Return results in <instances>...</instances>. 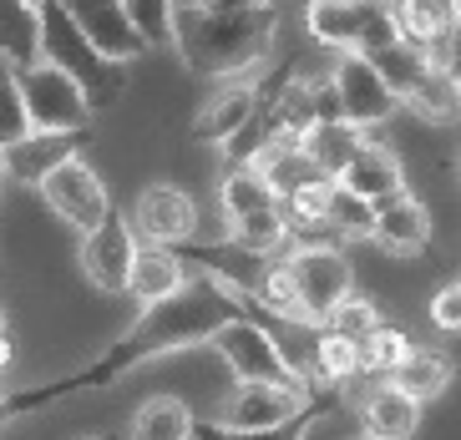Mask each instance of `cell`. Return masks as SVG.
Masks as SVG:
<instances>
[{
  "mask_svg": "<svg viewBox=\"0 0 461 440\" xmlns=\"http://www.w3.org/2000/svg\"><path fill=\"white\" fill-rule=\"evenodd\" d=\"M330 405H335V395H314L294 420L269 426V430H229V426H218V420H193V440H304V436H310V426L330 410Z\"/></svg>",
  "mask_w": 461,
  "mask_h": 440,
  "instance_id": "obj_28",
  "label": "cell"
},
{
  "mask_svg": "<svg viewBox=\"0 0 461 440\" xmlns=\"http://www.w3.org/2000/svg\"><path fill=\"white\" fill-rule=\"evenodd\" d=\"M451 374H456V364L441 355V349H420V345H411L406 355H401V364H395L385 380H391L395 390H406L411 400H436L441 390L451 385Z\"/></svg>",
  "mask_w": 461,
  "mask_h": 440,
  "instance_id": "obj_23",
  "label": "cell"
},
{
  "mask_svg": "<svg viewBox=\"0 0 461 440\" xmlns=\"http://www.w3.org/2000/svg\"><path fill=\"white\" fill-rule=\"evenodd\" d=\"M0 426H5V400H0Z\"/></svg>",
  "mask_w": 461,
  "mask_h": 440,
  "instance_id": "obj_41",
  "label": "cell"
},
{
  "mask_svg": "<svg viewBox=\"0 0 461 440\" xmlns=\"http://www.w3.org/2000/svg\"><path fill=\"white\" fill-rule=\"evenodd\" d=\"M31 132L26 96H21V71L11 61H0V147H15Z\"/></svg>",
  "mask_w": 461,
  "mask_h": 440,
  "instance_id": "obj_33",
  "label": "cell"
},
{
  "mask_svg": "<svg viewBox=\"0 0 461 440\" xmlns=\"http://www.w3.org/2000/svg\"><path fill=\"white\" fill-rule=\"evenodd\" d=\"M360 420H366L370 440H411L420 426V400H411L406 390H395L385 380V385H375L360 400Z\"/></svg>",
  "mask_w": 461,
  "mask_h": 440,
  "instance_id": "obj_22",
  "label": "cell"
},
{
  "mask_svg": "<svg viewBox=\"0 0 461 440\" xmlns=\"http://www.w3.org/2000/svg\"><path fill=\"white\" fill-rule=\"evenodd\" d=\"M137 248H142V238H137L132 218H122L117 208H112V213L102 218L96 228H86L82 248H77L86 283H92V289H102V293H127V279H132V264H137Z\"/></svg>",
  "mask_w": 461,
  "mask_h": 440,
  "instance_id": "obj_10",
  "label": "cell"
},
{
  "mask_svg": "<svg viewBox=\"0 0 461 440\" xmlns=\"http://www.w3.org/2000/svg\"><path fill=\"white\" fill-rule=\"evenodd\" d=\"M325 228H330V238H345V243L370 238V228H375V202H366L360 193H350V187L330 183V198H325Z\"/></svg>",
  "mask_w": 461,
  "mask_h": 440,
  "instance_id": "obj_30",
  "label": "cell"
},
{
  "mask_svg": "<svg viewBox=\"0 0 461 440\" xmlns=\"http://www.w3.org/2000/svg\"><path fill=\"white\" fill-rule=\"evenodd\" d=\"M86 132H26L15 147H0V162H5V183L36 187L56 162L77 157Z\"/></svg>",
  "mask_w": 461,
  "mask_h": 440,
  "instance_id": "obj_16",
  "label": "cell"
},
{
  "mask_svg": "<svg viewBox=\"0 0 461 440\" xmlns=\"http://www.w3.org/2000/svg\"><path fill=\"white\" fill-rule=\"evenodd\" d=\"M0 329H5V314H0Z\"/></svg>",
  "mask_w": 461,
  "mask_h": 440,
  "instance_id": "obj_43",
  "label": "cell"
},
{
  "mask_svg": "<svg viewBox=\"0 0 461 440\" xmlns=\"http://www.w3.org/2000/svg\"><path fill=\"white\" fill-rule=\"evenodd\" d=\"M401 107L416 112V117L431 121V127H451V121H461V86L441 61H431V67L401 92Z\"/></svg>",
  "mask_w": 461,
  "mask_h": 440,
  "instance_id": "obj_21",
  "label": "cell"
},
{
  "mask_svg": "<svg viewBox=\"0 0 461 440\" xmlns=\"http://www.w3.org/2000/svg\"><path fill=\"white\" fill-rule=\"evenodd\" d=\"M441 67H447L451 76H456V86H461V31L447 40V51H441Z\"/></svg>",
  "mask_w": 461,
  "mask_h": 440,
  "instance_id": "obj_37",
  "label": "cell"
},
{
  "mask_svg": "<svg viewBox=\"0 0 461 440\" xmlns=\"http://www.w3.org/2000/svg\"><path fill=\"white\" fill-rule=\"evenodd\" d=\"M299 147L310 152V162L325 177H339V173H345V162L366 147V132L350 127V121H339V117H325V121H314L310 132L299 137Z\"/></svg>",
  "mask_w": 461,
  "mask_h": 440,
  "instance_id": "obj_24",
  "label": "cell"
},
{
  "mask_svg": "<svg viewBox=\"0 0 461 440\" xmlns=\"http://www.w3.org/2000/svg\"><path fill=\"white\" fill-rule=\"evenodd\" d=\"M127 440H193V410L183 400H173V395L142 400V410L132 415Z\"/></svg>",
  "mask_w": 461,
  "mask_h": 440,
  "instance_id": "obj_29",
  "label": "cell"
},
{
  "mask_svg": "<svg viewBox=\"0 0 461 440\" xmlns=\"http://www.w3.org/2000/svg\"><path fill=\"white\" fill-rule=\"evenodd\" d=\"M132 26L142 31L148 51H173V11L177 0H122Z\"/></svg>",
  "mask_w": 461,
  "mask_h": 440,
  "instance_id": "obj_34",
  "label": "cell"
},
{
  "mask_svg": "<svg viewBox=\"0 0 461 440\" xmlns=\"http://www.w3.org/2000/svg\"><path fill=\"white\" fill-rule=\"evenodd\" d=\"M31 5H46V0H31Z\"/></svg>",
  "mask_w": 461,
  "mask_h": 440,
  "instance_id": "obj_44",
  "label": "cell"
},
{
  "mask_svg": "<svg viewBox=\"0 0 461 440\" xmlns=\"http://www.w3.org/2000/svg\"><path fill=\"white\" fill-rule=\"evenodd\" d=\"M411 349V339L395 324H380L360 339V374H391L401 364V355Z\"/></svg>",
  "mask_w": 461,
  "mask_h": 440,
  "instance_id": "obj_35",
  "label": "cell"
},
{
  "mask_svg": "<svg viewBox=\"0 0 461 440\" xmlns=\"http://www.w3.org/2000/svg\"><path fill=\"white\" fill-rule=\"evenodd\" d=\"M335 183L360 193L366 202H385V198H395V193H406V167H401V157H395L385 142H370L366 137V147L345 162V173H339Z\"/></svg>",
  "mask_w": 461,
  "mask_h": 440,
  "instance_id": "obj_18",
  "label": "cell"
},
{
  "mask_svg": "<svg viewBox=\"0 0 461 440\" xmlns=\"http://www.w3.org/2000/svg\"><path fill=\"white\" fill-rule=\"evenodd\" d=\"M188 283V258L177 248H163V243H142L132 264V279H127V293L137 304H158L167 293H177Z\"/></svg>",
  "mask_w": 461,
  "mask_h": 440,
  "instance_id": "obj_20",
  "label": "cell"
},
{
  "mask_svg": "<svg viewBox=\"0 0 461 440\" xmlns=\"http://www.w3.org/2000/svg\"><path fill=\"white\" fill-rule=\"evenodd\" d=\"M21 96H26L31 132H92L96 107L86 92L51 61H31L21 67Z\"/></svg>",
  "mask_w": 461,
  "mask_h": 440,
  "instance_id": "obj_6",
  "label": "cell"
},
{
  "mask_svg": "<svg viewBox=\"0 0 461 440\" xmlns=\"http://www.w3.org/2000/svg\"><path fill=\"white\" fill-rule=\"evenodd\" d=\"M0 61L15 71L41 61V15L31 0H0Z\"/></svg>",
  "mask_w": 461,
  "mask_h": 440,
  "instance_id": "obj_25",
  "label": "cell"
},
{
  "mask_svg": "<svg viewBox=\"0 0 461 440\" xmlns=\"http://www.w3.org/2000/svg\"><path fill=\"white\" fill-rule=\"evenodd\" d=\"M391 15H395V36L420 46V51L436 56V61L447 51V40L461 31L451 0H391Z\"/></svg>",
  "mask_w": 461,
  "mask_h": 440,
  "instance_id": "obj_17",
  "label": "cell"
},
{
  "mask_svg": "<svg viewBox=\"0 0 461 440\" xmlns=\"http://www.w3.org/2000/svg\"><path fill=\"white\" fill-rule=\"evenodd\" d=\"M279 40L274 0H183L173 11V51L193 76H258Z\"/></svg>",
  "mask_w": 461,
  "mask_h": 440,
  "instance_id": "obj_2",
  "label": "cell"
},
{
  "mask_svg": "<svg viewBox=\"0 0 461 440\" xmlns=\"http://www.w3.org/2000/svg\"><path fill=\"white\" fill-rule=\"evenodd\" d=\"M86 440H122L117 430H102V436H86Z\"/></svg>",
  "mask_w": 461,
  "mask_h": 440,
  "instance_id": "obj_40",
  "label": "cell"
},
{
  "mask_svg": "<svg viewBox=\"0 0 461 440\" xmlns=\"http://www.w3.org/2000/svg\"><path fill=\"white\" fill-rule=\"evenodd\" d=\"M330 92H335V112L339 121H350L360 132L380 127V121H391L401 112L395 92L385 86L375 67H370V56H335V67H330Z\"/></svg>",
  "mask_w": 461,
  "mask_h": 440,
  "instance_id": "obj_9",
  "label": "cell"
},
{
  "mask_svg": "<svg viewBox=\"0 0 461 440\" xmlns=\"http://www.w3.org/2000/svg\"><path fill=\"white\" fill-rule=\"evenodd\" d=\"M451 5H456V21H461V0H451Z\"/></svg>",
  "mask_w": 461,
  "mask_h": 440,
  "instance_id": "obj_42",
  "label": "cell"
},
{
  "mask_svg": "<svg viewBox=\"0 0 461 440\" xmlns=\"http://www.w3.org/2000/svg\"><path fill=\"white\" fill-rule=\"evenodd\" d=\"M61 11L77 21V31H82L107 61L132 67L137 56L148 51V40H142V31L132 26V15H127L122 0H61Z\"/></svg>",
  "mask_w": 461,
  "mask_h": 440,
  "instance_id": "obj_12",
  "label": "cell"
},
{
  "mask_svg": "<svg viewBox=\"0 0 461 440\" xmlns=\"http://www.w3.org/2000/svg\"><path fill=\"white\" fill-rule=\"evenodd\" d=\"M431 324L447 334H461V283H447V289H436L431 299Z\"/></svg>",
  "mask_w": 461,
  "mask_h": 440,
  "instance_id": "obj_36",
  "label": "cell"
},
{
  "mask_svg": "<svg viewBox=\"0 0 461 440\" xmlns=\"http://www.w3.org/2000/svg\"><path fill=\"white\" fill-rule=\"evenodd\" d=\"M229 243L249 258H279L289 248V223H285V213H279V202H274V208H258V213L233 218Z\"/></svg>",
  "mask_w": 461,
  "mask_h": 440,
  "instance_id": "obj_26",
  "label": "cell"
},
{
  "mask_svg": "<svg viewBox=\"0 0 461 440\" xmlns=\"http://www.w3.org/2000/svg\"><path fill=\"white\" fill-rule=\"evenodd\" d=\"M36 193L46 198V208H51L56 218L67 228H77V233H86V228H96L102 218L112 213V193L107 183H102V173H96L92 162L77 152V157L56 162L51 173L36 183Z\"/></svg>",
  "mask_w": 461,
  "mask_h": 440,
  "instance_id": "obj_8",
  "label": "cell"
},
{
  "mask_svg": "<svg viewBox=\"0 0 461 440\" xmlns=\"http://www.w3.org/2000/svg\"><path fill=\"white\" fill-rule=\"evenodd\" d=\"M370 238L395 258L426 254V243H431V213H426V202L411 198V193H395V198L375 202V228H370Z\"/></svg>",
  "mask_w": 461,
  "mask_h": 440,
  "instance_id": "obj_15",
  "label": "cell"
},
{
  "mask_svg": "<svg viewBox=\"0 0 461 440\" xmlns=\"http://www.w3.org/2000/svg\"><path fill=\"white\" fill-rule=\"evenodd\" d=\"M208 345L223 355V364L233 370L239 385H254V380L258 385H304V380L294 374V364L285 360V349H279V339H274L264 309H258V314H239V319H229Z\"/></svg>",
  "mask_w": 461,
  "mask_h": 440,
  "instance_id": "obj_5",
  "label": "cell"
},
{
  "mask_svg": "<svg viewBox=\"0 0 461 440\" xmlns=\"http://www.w3.org/2000/svg\"><path fill=\"white\" fill-rule=\"evenodd\" d=\"M310 374L314 380H325V385H345L360 374V345L345 339V334H330L320 329L314 334V349H310Z\"/></svg>",
  "mask_w": 461,
  "mask_h": 440,
  "instance_id": "obj_31",
  "label": "cell"
},
{
  "mask_svg": "<svg viewBox=\"0 0 461 440\" xmlns=\"http://www.w3.org/2000/svg\"><path fill=\"white\" fill-rule=\"evenodd\" d=\"M132 228L137 238L148 243H163V248H183V243L198 238V202L193 193H183L177 183H152L137 193V208H132Z\"/></svg>",
  "mask_w": 461,
  "mask_h": 440,
  "instance_id": "obj_11",
  "label": "cell"
},
{
  "mask_svg": "<svg viewBox=\"0 0 461 440\" xmlns=\"http://www.w3.org/2000/svg\"><path fill=\"white\" fill-rule=\"evenodd\" d=\"M258 112V81L254 76H239V81H218L213 96H208L198 117H193V137L198 142H218L229 147L233 137L244 132Z\"/></svg>",
  "mask_w": 461,
  "mask_h": 440,
  "instance_id": "obj_14",
  "label": "cell"
},
{
  "mask_svg": "<svg viewBox=\"0 0 461 440\" xmlns=\"http://www.w3.org/2000/svg\"><path fill=\"white\" fill-rule=\"evenodd\" d=\"M11 360H15V349H11V339H5V329H0V374L11 370Z\"/></svg>",
  "mask_w": 461,
  "mask_h": 440,
  "instance_id": "obj_38",
  "label": "cell"
},
{
  "mask_svg": "<svg viewBox=\"0 0 461 440\" xmlns=\"http://www.w3.org/2000/svg\"><path fill=\"white\" fill-rule=\"evenodd\" d=\"M0 208H5V162H0Z\"/></svg>",
  "mask_w": 461,
  "mask_h": 440,
  "instance_id": "obj_39",
  "label": "cell"
},
{
  "mask_svg": "<svg viewBox=\"0 0 461 440\" xmlns=\"http://www.w3.org/2000/svg\"><path fill=\"white\" fill-rule=\"evenodd\" d=\"M239 314H258L254 293L203 268L198 279H188L177 293H167L158 304H142L132 329L117 334L112 349H102L96 364L67 374V380H51V385H36V390H0V400H5V426H11L15 415H31V410H41V405L61 400V395L112 385V380H122L127 370H137V364H148V360H163V355H177V349L208 345V339H213L229 319H239Z\"/></svg>",
  "mask_w": 461,
  "mask_h": 440,
  "instance_id": "obj_1",
  "label": "cell"
},
{
  "mask_svg": "<svg viewBox=\"0 0 461 440\" xmlns=\"http://www.w3.org/2000/svg\"><path fill=\"white\" fill-rule=\"evenodd\" d=\"M249 167H254V173L274 187V198H289L294 187L314 183V177H325V173L310 162V152L299 147V137H269V142H264L254 157H249Z\"/></svg>",
  "mask_w": 461,
  "mask_h": 440,
  "instance_id": "obj_19",
  "label": "cell"
},
{
  "mask_svg": "<svg viewBox=\"0 0 461 440\" xmlns=\"http://www.w3.org/2000/svg\"><path fill=\"white\" fill-rule=\"evenodd\" d=\"M289 268V283H294V304H299V319L304 324H320L330 319V309L355 289L350 279V258L339 254L335 243H294V254L285 258Z\"/></svg>",
  "mask_w": 461,
  "mask_h": 440,
  "instance_id": "obj_7",
  "label": "cell"
},
{
  "mask_svg": "<svg viewBox=\"0 0 461 440\" xmlns=\"http://www.w3.org/2000/svg\"><path fill=\"white\" fill-rule=\"evenodd\" d=\"M380 304L375 299H366V293H345V299H339L335 309H330V319L320 324V329H330V334H345V339H355V345H360V339H366L370 329H380Z\"/></svg>",
  "mask_w": 461,
  "mask_h": 440,
  "instance_id": "obj_32",
  "label": "cell"
},
{
  "mask_svg": "<svg viewBox=\"0 0 461 440\" xmlns=\"http://www.w3.org/2000/svg\"><path fill=\"white\" fill-rule=\"evenodd\" d=\"M320 390H304V385H239L233 400L218 410V426L229 430H269V426H285L294 420L304 405L314 400Z\"/></svg>",
  "mask_w": 461,
  "mask_h": 440,
  "instance_id": "obj_13",
  "label": "cell"
},
{
  "mask_svg": "<svg viewBox=\"0 0 461 440\" xmlns=\"http://www.w3.org/2000/svg\"><path fill=\"white\" fill-rule=\"evenodd\" d=\"M304 31L335 56H370L380 46L401 40L391 0H310L304 5Z\"/></svg>",
  "mask_w": 461,
  "mask_h": 440,
  "instance_id": "obj_4",
  "label": "cell"
},
{
  "mask_svg": "<svg viewBox=\"0 0 461 440\" xmlns=\"http://www.w3.org/2000/svg\"><path fill=\"white\" fill-rule=\"evenodd\" d=\"M366 440H370V436H366Z\"/></svg>",
  "mask_w": 461,
  "mask_h": 440,
  "instance_id": "obj_45",
  "label": "cell"
},
{
  "mask_svg": "<svg viewBox=\"0 0 461 440\" xmlns=\"http://www.w3.org/2000/svg\"><path fill=\"white\" fill-rule=\"evenodd\" d=\"M36 15H41V61L67 71V76L86 92V102H92L96 112L112 107V102L127 92V67L122 61H107V56L96 51L92 40L77 31V21L61 11V0L36 5Z\"/></svg>",
  "mask_w": 461,
  "mask_h": 440,
  "instance_id": "obj_3",
  "label": "cell"
},
{
  "mask_svg": "<svg viewBox=\"0 0 461 440\" xmlns=\"http://www.w3.org/2000/svg\"><path fill=\"white\" fill-rule=\"evenodd\" d=\"M274 202H279L274 187L249 162H229V173L218 177V213H223V223H233V218H244V213H258V208H274Z\"/></svg>",
  "mask_w": 461,
  "mask_h": 440,
  "instance_id": "obj_27",
  "label": "cell"
}]
</instances>
